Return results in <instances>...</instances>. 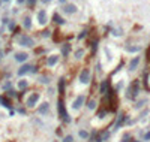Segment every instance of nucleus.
Segmentation results:
<instances>
[{
	"mask_svg": "<svg viewBox=\"0 0 150 142\" xmlns=\"http://www.w3.org/2000/svg\"><path fill=\"white\" fill-rule=\"evenodd\" d=\"M78 79H80L81 84H89L90 81V70L86 67V69H83L81 72H80V76H78Z\"/></svg>",
	"mask_w": 150,
	"mask_h": 142,
	"instance_id": "obj_5",
	"label": "nucleus"
},
{
	"mask_svg": "<svg viewBox=\"0 0 150 142\" xmlns=\"http://www.w3.org/2000/svg\"><path fill=\"white\" fill-rule=\"evenodd\" d=\"M36 72H38V67L33 66V67H32V72H30V73H36Z\"/></svg>",
	"mask_w": 150,
	"mask_h": 142,
	"instance_id": "obj_33",
	"label": "nucleus"
},
{
	"mask_svg": "<svg viewBox=\"0 0 150 142\" xmlns=\"http://www.w3.org/2000/svg\"><path fill=\"white\" fill-rule=\"evenodd\" d=\"M38 23L41 24V25H45V24L48 23V17H47V12H45L44 9L38 12Z\"/></svg>",
	"mask_w": 150,
	"mask_h": 142,
	"instance_id": "obj_9",
	"label": "nucleus"
},
{
	"mask_svg": "<svg viewBox=\"0 0 150 142\" xmlns=\"http://www.w3.org/2000/svg\"><path fill=\"white\" fill-rule=\"evenodd\" d=\"M39 82H41V84H48L50 78H48V76H41V78H39Z\"/></svg>",
	"mask_w": 150,
	"mask_h": 142,
	"instance_id": "obj_26",
	"label": "nucleus"
},
{
	"mask_svg": "<svg viewBox=\"0 0 150 142\" xmlns=\"http://www.w3.org/2000/svg\"><path fill=\"white\" fill-rule=\"evenodd\" d=\"M96 49H98V41H95V42L92 43V53H93V54L96 53Z\"/></svg>",
	"mask_w": 150,
	"mask_h": 142,
	"instance_id": "obj_29",
	"label": "nucleus"
},
{
	"mask_svg": "<svg viewBox=\"0 0 150 142\" xmlns=\"http://www.w3.org/2000/svg\"><path fill=\"white\" fill-rule=\"evenodd\" d=\"M57 111H59V115L62 117V120L65 123H71V117H69V114L66 112V106H65V102H63L62 97L57 100Z\"/></svg>",
	"mask_w": 150,
	"mask_h": 142,
	"instance_id": "obj_1",
	"label": "nucleus"
},
{
	"mask_svg": "<svg viewBox=\"0 0 150 142\" xmlns=\"http://www.w3.org/2000/svg\"><path fill=\"white\" fill-rule=\"evenodd\" d=\"M8 29H9L11 31H14V30H15V23H14V21H9V24H8Z\"/></svg>",
	"mask_w": 150,
	"mask_h": 142,
	"instance_id": "obj_27",
	"label": "nucleus"
},
{
	"mask_svg": "<svg viewBox=\"0 0 150 142\" xmlns=\"http://www.w3.org/2000/svg\"><path fill=\"white\" fill-rule=\"evenodd\" d=\"M111 90H110V79H104L99 85V94L102 96H107Z\"/></svg>",
	"mask_w": 150,
	"mask_h": 142,
	"instance_id": "obj_6",
	"label": "nucleus"
},
{
	"mask_svg": "<svg viewBox=\"0 0 150 142\" xmlns=\"http://www.w3.org/2000/svg\"><path fill=\"white\" fill-rule=\"evenodd\" d=\"M24 2H26V0H17V3H18V5H21V3H24Z\"/></svg>",
	"mask_w": 150,
	"mask_h": 142,
	"instance_id": "obj_35",
	"label": "nucleus"
},
{
	"mask_svg": "<svg viewBox=\"0 0 150 142\" xmlns=\"http://www.w3.org/2000/svg\"><path fill=\"white\" fill-rule=\"evenodd\" d=\"M39 99H41V94H39V93H32V94L29 96L27 102H26V105H27V108H33V106L38 105Z\"/></svg>",
	"mask_w": 150,
	"mask_h": 142,
	"instance_id": "obj_4",
	"label": "nucleus"
},
{
	"mask_svg": "<svg viewBox=\"0 0 150 142\" xmlns=\"http://www.w3.org/2000/svg\"><path fill=\"white\" fill-rule=\"evenodd\" d=\"M125 118H126V115H123V114H122L120 117H119V121L116 123V127H120V126L123 124V123H125Z\"/></svg>",
	"mask_w": 150,
	"mask_h": 142,
	"instance_id": "obj_21",
	"label": "nucleus"
},
{
	"mask_svg": "<svg viewBox=\"0 0 150 142\" xmlns=\"http://www.w3.org/2000/svg\"><path fill=\"white\" fill-rule=\"evenodd\" d=\"M38 111H39V114H41V115H45V114H47V112L50 111V103H47V102L42 103V105L39 106Z\"/></svg>",
	"mask_w": 150,
	"mask_h": 142,
	"instance_id": "obj_15",
	"label": "nucleus"
},
{
	"mask_svg": "<svg viewBox=\"0 0 150 142\" xmlns=\"http://www.w3.org/2000/svg\"><path fill=\"white\" fill-rule=\"evenodd\" d=\"M27 85H29V82H27V81H26V79H21V81H20V82H18V87H20V88H21V90H24V88H27Z\"/></svg>",
	"mask_w": 150,
	"mask_h": 142,
	"instance_id": "obj_23",
	"label": "nucleus"
},
{
	"mask_svg": "<svg viewBox=\"0 0 150 142\" xmlns=\"http://www.w3.org/2000/svg\"><path fill=\"white\" fill-rule=\"evenodd\" d=\"M69 51H71V45L69 43H63V47H62V55L63 57H68Z\"/></svg>",
	"mask_w": 150,
	"mask_h": 142,
	"instance_id": "obj_17",
	"label": "nucleus"
},
{
	"mask_svg": "<svg viewBox=\"0 0 150 142\" xmlns=\"http://www.w3.org/2000/svg\"><path fill=\"white\" fill-rule=\"evenodd\" d=\"M62 9H63V12H65V14H69V15H72V14H75V12L78 11V8H77V5H74V3H65Z\"/></svg>",
	"mask_w": 150,
	"mask_h": 142,
	"instance_id": "obj_7",
	"label": "nucleus"
},
{
	"mask_svg": "<svg viewBox=\"0 0 150 142\" xmlns=\"http://www.w3.org/2000/svg\"><path fill=\"white\" fill-rule=\"evenodd\" d=\"M144 139H146V141H149V139H150V132H147V133L144 135Z\"/></svg>",
	"mask_w": 150,
	"mask_h": 142,
	"instance_id": "obj_32",
	"label": "nucleus"
},
{
	"mask_svg": "<svg viewBox=\"0 0 150 142\" xmlns=\"http://www.w3.org/2000/svg\"><path fill=\"white\" fill-rule=\"evenodd\" d=\"M36 2H38V0H26V3H27V6H29L30 9H33V8H35Z\"/></svg>",
	"mask_w": 150,
	"mask_h": 142,
	"instance_id": "obj_25",
	"label": "nucleus"
},
{
	"mask_svg": "<svg viewBox=\"0 0 150 142\" xmlns=\"http://www.w3.org/2000/svg\"><path fill=\"white\" fill-rule=\"evenodd\" d=\"M15 61H18V63H24L26 60L29 59V54L27 53H24V51H20V53H15Z\"/></svg>",
	"mask_w": 150,
	"mask_h": 142,
	"instance_id": "obj_11",
	"label": "nucleus"
},
{
	"mask_svg": "<svg viewBox=\"0 0 150 142\" xmlns=\"http://www.w3.org/2000/svg\"><path fill=\"white\" fill-rule=\"evenodd\" d=\"M63 142H74V138H72V136H71V135H69V136H66V138L63 139Z\"/></svg>",
	"mask_w": 150,
	"mask_h": 142,
	"instance_id": "obj_31",
	"label": "nucleus"
},
{
	"mask_svg": "<svg viewBox=\"0 0 150 142\" xmlns=\"http://www.w3.org/2000/svg\"><path fill=\"white\" fill-rule=\"evenodd\" d=\"M125 49L128 51V53H137V51H140L141 48L140 47H125Z\"/></svg>",
	"mask_w": 150,
	"mask_h": 142,
	"instance_id": "obj_22",
	"label": "nucleus"
},
{
	"mask_svg": "<svg viewBox=\"0 0 150 142\" xmlns=\"http://www.w3.org/2000/svg\"><path fill=\"white\" fill-rule=\"evenodd\" d=\"M83 57H84V49H81V48L77 49V51H75V59L80 60V59H83Z\"/></svg>",
	"mask_w": 150,
	"mask_h": 142,
	"instance_id": "obj_18",
	"label": "nucleus"
},
{
	"mask_svg": "<svg viewBox=\"0 0 150 142\" xmlns=\"http://www.w3.org/2000/svg\"><path fill=\"white\" fill-rule=\"evenodd\" d=\"M135 142H138V141H135Z\"/></svg>",
	"mask_w": 150,
	"mask_h": 142,
	"instance_id": "obj_39",
	"label": "nucleus"
},
{
	"mask_svg": "<svg viewBox=\"0 0 150 142\" xmlns=\"http://www.w3.org/2000/svg\"><path fill=\"white\" fill-rule=\"evenodd\" d=\"M23 27L27 29V30L32 29V18H30V17H24V20H23Z\"/></svg>",
	"mask_w": 150,
	"mask_h": 142,
	"instance_id": "obj_16",
	"label": "nucleus"
},
{
	"mask_svg": "<svg viewBox=\"0 0 150 142\" xmlns=\"http://www.w3.org/2000/svg\"><path fill=\"white\" fill-rule=\"evenodd\" d=\"M86 36H87V31H86V30H83V31H81V33H80V35H78V39H80V41H81V39H84V37H86Z\"/></svg>",
	"mask_w": 150,
	"mask_h": 142,
	"instance_id": "obj_28",
	"label": "nucleus"
},
{
	"mask_svg": "<svg viewBox=\"0 0 150 142\" xmlns=\"http://www.w3.org/2000/svg\"><path fill=\"white\" fill-rule=\"evenodd\" d=\"M84 102H86V97H84L83 94H80V96H77V99L74 100V103H72V108L75 109V111H78L83 105H84Z\"/></svg>",
	"mask_w": 150,
	"mask_h": 142,
	"instance_id": "obj_8",
	"label": "nucleus"
},
{
	"mask_svg": "<svg viewBox=\"0 0 150 142\" xmlns=\"http://www.w3.org/2000/svg\"><path fill=\"white\" fill-rule=\"evenodd\" d=\"M41 2H42V3H45V5H47V3H50V2H51V0H41Z\"/></svg>",
	"mask_w": 150,
	"mask_h": 142,
	"instance_id": "obj_34",
	"label": "nucleus"
},
{
	"mask_svg": "<svg viewBox=\"0 0 150 142\" xmlns=\"http://www.w3.org/2000/svg\"><path fill=\"white\" fill-rule=\"evenodd\" d=\"M11 2V0H3V3H9Z\"/></svg>",
	"mask_w": 150,
	"mask_h": 142,
	"instance_id": "obj_37",
	"label": "nucleus"
},
{
	"mask_svg": "<svg viewBox=\"0 0 150 142\" xmlns=\"http://www.w3.org/2000/svg\"><path fill=\"white\" fill-rule=\"evenodd\" d=\"M138 91H140V82L135 79V81L131 84V87H129V90H128V97H129V99H134V97H137V94H138Z\"/></svg>",
	"mask_w": 150,
	"mask_h": 142,
	"instance_id": "obj_3",
	"label": "nucleus"
},
{
	"mask_svg": "<svg viewBox=\"0 0 150 142\" xmlns=\"http://www.w3.org/2000/svg\"><path fill=\"white\" fill-rule=\"evenodd\" d=\"M2 3H3V0H0V5H2Z\"/></svg>",
	"mask_w": 150,
	"mask_h": 142,
	"instance_id": "obj_38",
	"label": "nucleus"
},
{
	"mask_svg": "<svg viewBox=\"0 0 150 142\" xmlns=\"http://www.w3.org/2000/svg\"><path fill=\"white\" fill-rule=\"evenodd\" d=\"M41 35H42V37H50V30H44Z\"/></svg>",
	"mask_w": 150,
	"mask_h": 142,
	"instance_id": "obj_30",
	"label": "nucleus"
},
{
	"mask_svg": "<svg viewBox=\"0 0 150 142\" xmlns=\"http://www.w3.org/2000/svg\"><path fill=\"white\" fill-rule=\"evenodd\" d=\"M59 2H60V3H63V5H65V2H66V0H59Z\"/></svg>",
	"mask_w": 150,
	"mask_h": 142,
	"instance_id": "obj_36",
	"label": "nucleus"
},
{
	"mask_svg": "<svg viewBox=\"0 0 150 142\" xmlns=\"http://www.w3.org/2000/svg\"><path fill=\"white\" fill-rule=\"evenodd\" d=\"M17 43L21 45V47H24V48H32V47H35L33 39H32L30 36H27V35H20V36H17Z\"/></svg>",
	"mask_w": 150,
	"mask_h": 142,
	"instance_id": "obj_2",
	"label": "nucleus"
},
{
	"mask_svg": "<svg viewBox=\"0 0 150 142\" xmlns=\"http://www.w3.org/2000/svg\"><path fill=\"white\" fill-rule=\"evenodd\" d=\"M78 135H80V138H83V139H89V136H90L87 130H80V132H78Z\"/></svg>",
	"mask_w": 150,
	"mask_h": 142,
	"instance_id": "obj_20",
	"label": "nucleus"
},
{
	"mask_svg": "<svg viewBox=\"0 0 150 142\" xmlns=\"http://www.w3.org/2000/svg\"><path fill=\"white\" fill-rule=\"evenodd\" d=\"M87 108H89V109H95V108H96V100H95V99L89 100V103H87Z\"/></svg>",
	"mask_w": 150,
	"mask_h": 142,
	"instance_id": "obj_24",
	"label": "nucleus"
},
{
	"mask_svg": "<svg viewBox=\"0 0 150 142\" xmlns=\"http://www.w3.org/2000/svg\"><path fill=\"white\" fill-rule=\"evenodd\" d=\"M59 63V55H56V54H53V55H50L48 59H47V64L50 67H53V66H56V64Z\"/></svg>",
	"mask_w": 150,
	"mask_h": 142,
	"instance_id": "obj_12",
	"label": "nucleus"
},
{
	"mask_svg": "<svg viewBox=\"0 0 150 142\" xmlns=\"http://www.w3.org/2000/svg\"><path fill=\"white\" fill-rule=\"evenodd\" d=\"M59 93H60V94L65 93V79H60V81H59Z\"/></svg>",
	"mask_w": 150,
	"mask_h": 142,
	"instance_id": "obj_19",
	"label": "nucleus"
},
{
	"mask_svg": "<svg viewBox=\"0 0 150 142\" xmlns=\"http://www.w3.org/2000/svg\"><path fill=\"white\" fill-rule=\"evenodd\" d=\"M32 67H33V66H30V64H23V66L18 69L17 75H18V76H24V75H27V73L32 72Z\"/></svg>",
	"mask_w": 150,
	"mask_h": 142,
	"instance_id": "obj_10",
	"label": "nucleus"
},
{
	"mask_svg": "<svg viewBox=\"0 0 150 142\" xmlns=\"http://www.w3.org/2000/svg\"><path fill=\"white\" fill-rule=\"evenodd\" d=\"M141 60V57H134V59L129 61V70H135L137 66H138V63Z\"/></svg>",
	"mask_w": 150,
	"mask_h": 142,
	"instance_id": "obj_13",
	"label": "nucleus"
},
{
	"mask_svg": "<svg viewBox=\"0 0 150 142\" xmlns=\"http://www.w3.org/2000/svg\"><path fill=\"white\" fill-rule=\"evenodd\" d=\"M53 23L57 24V25H63V24H65V20L62 18L60 14H57V12H56V14L53 15Z\"/></svg>",
	"mask_w": 150,
	"mask_h": 142,
	"instance_id": "obj_14",
	"label": "nucleus"
}]
</instances>
